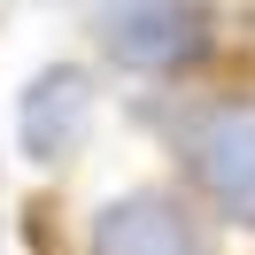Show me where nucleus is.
<instances>
[{"label":"nucleus","mask_w":255,"mask_h":255,"mask_svg":"<svg viewBox=\"0 0 255 255\" xmlns=\"http://www.w3.org/2000/svg\"><path fill=\"white\" fill-rule=\"evenodd\" d=\"M101 47L124 70H186L209 54V8L201 0H101Z\"/></svg>","instance_id":"nucleus-1"},{"label":"nucleus","mask_w":255,"mask_h":255,"mask_svg":"<svg viewBox=\"0 0 255 255\" xmlns=\"http://www.w3.org/2000/svg\"><path fill=\"white\" fill-rule=\"evenodd\" d=\"M193 186L209 193V209H224L232 224H255V101L209 109L193 124Z\"/></svg>","instance_id":"nucleus-2"},{"label":"nucleus","mask_w":255,"mask_h":255,"mask_svg":"<svg viewBox=\"0 0 255 255\" xmlns=\"http://www.w3.org/2000/svg\"><path fill=\"white\" fill-rule=\"evenodd\" d=\"M85 255H209V248H201V232H193L186 209L147 186V193H116L93 217Z\"/></svg>","instance_id":"nucleus-3"},{"label":"nucleus","mask_w":255,"mask_h":255,"mask_svg":"<svg viewBox=\"0 0 255 255\" xmlns=\"http://www.w3.org/2000/svg\"><path fill=\"white\" fill-rule=\"evenodd\" d=\"M78 124H85V78H78V70H39L31 93H23V109H16L23 155H31V162H54L70 139H78Z\"/></svg>","instance_id":"nucleus-4"}]
</instances>
